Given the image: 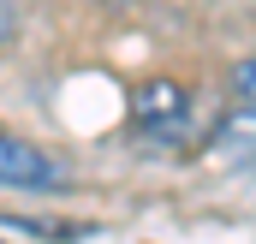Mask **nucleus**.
<instances>
[{"mask_svg": "<svg viewBox=\"0 0 256 244\" xmlns=\"http://www.w3.org/2000/svg\"><path fill=\"white\" fill-rule=\"evenodd\" d=\"M131 131H137L143 143H155V149L185 143V131H191V96H185L173 78L137 84V90H131Z\"/></svg>", "mask_w": 256, "mask_h": 244, "instance_id": "obj_1", "label": "nucleus"}, {"mask_svg": "<svg viewBox=\"0 0 256 244\" xmlns=\"http://www.w3.org/2000/svg\"><path fill=\"white\" fill-rule=\"evenodd\" d=\"M0 184L6 190H66L72 173H66L60 155H48L42 143L0 131Z\"/></svg>", "mask_w": 256, "mask_h": 244, "instance_id": "obj_2", "label": "nucleus"}, {"mask_svg": "<svg viewBox=\"0 0 256 244\" xmlns=\"http://www.w3.org/2000/svg\"><path fill=\"white\" fill-rule=\"evenodd\" d=\"M208 155L220 167H232V173H256V108H232L226 120L214 125Z\"/></svg>", "mask_w": 256, "mask_h": 244, "instance_id": "obj_3", "label": "nucleus"}, {"mask_svg": "<svg viewBox=\"0 0 256 244\" xmlns=\"http://www.w3.org/2000/svg\"><path fill=\"white\" fill-rule=\"evenodd\" d=\"M232 90H238V108H256V60L232 66Z\"/></svg>", "mask_w": 256, "mask_h": 244, "instance_id": "obj_4", "label": "nucleus"}, {"mask_svg": "<svg viewBox=\"0 0 256 244\" xmlns=\"http://www.w3.org/2000/svg\"><path fill=\"white\" fill-rule=\"evenodd\" d=\"M12 36H18V6H12V0H0V48H6Z\"/></svg>", "mask_w": 256, "mask_h": 244, "instance_id": "obj_5", "label": "nucleus"}]
</instances>
